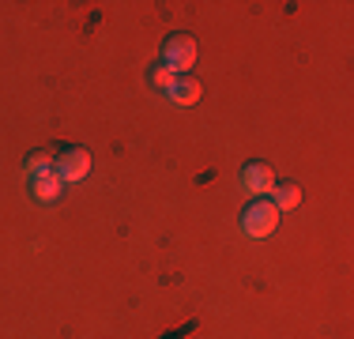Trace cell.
Segmentation results:
<instances>
[{
    "mask_svg": "<svg viewBox=\"0 0 354 339\" xmlns=\"http://www.w3.org/2000/svg\"><path fill=\"white\" fill-rule=\"evenodd\" d=\"M158 64L170 68L174 75H189V68L196 64V42H192V34H170V38L162 42Z\"/></svg>",
    "mask_w": 354,
    "mask_h": 339,
    "instance_id": "obj_1",
    "label": "cell"
},
{
    "mask_svg": "<svg viewBox=\"0 0 354 339\" xmlns=\"http://www.w3.org/2000/svg\"><path fill=\"white\" fill-rule=\"evenodd\" d=\"M53 170L64 185H75L91 174V151L87 147H61L53 158Z\"/></svg>",
    "mask_w": 354,
    "mask_h": 339,
    "instance_id": "obj_3",
    "label": "cell"
},
{
    "mask_svg": "<svg viewBox=\"0 0 354 339\" xmlns=\"http://www.w3.org/2000/svg\"><path fill=\"white\" fill-rule=\"evenodd\" d=\"M241 185L249 192H257V196H268L275 189V170L268 163H245L241 166Z\"/></svg>",
    "mask_w": 354,
    "mask_h": 339,
    "instance_id": "obj_4",
    "label": "cell"
},
{
    "mask_svg": "<svg viewBox=\"0 0 354 339\" xmlns=\"http://www.w3.org/2000/svg\"><path fill=\"white\" fill-rule=\"evenodd\" d=\"M151 83H155L158 91H166V95H170V87H174V83H177V75L170 72V68L155 64V68H151Z\"/></svg>",
    "mask_w": 354,
    "mask_h": 339,
    "instance_id": "obj_9",
    "label": "cell"
},
{
    "mask_svg": "<svg viewBox=\"0 0 354 339\" xmlns=\"http://www.w3.org/2000/svg\"><path fill=\"white\" fill-rule=\"evenodd\" d=\"M200 91H204V87H200L196 75H177V83L170 87V102H174V106H196Z\"/></svg>",
    "mask_w": 354,
    "mask_h": 339,
    "instance_id": "obj_6",
    "label": "cell"
},
{
    "mask_svg": "<svg viewBox=\"0 0 354 339\" xmlns=\"http://www.w3.org/2000/svg\"><path fill=\"white\" fill-rule=\"evenodd\" d=\"M275 226H279V208H275L272 200H252L245 211H241V230L249 237H268L275 234Z\"/></svg>",
    "mask_w": 354,
    "mask_h": 339,
    "instance_id": "obj_2",
    "label": "cell"
},
{
    "mask_svg": "<svg viewBox=\"0 0 354 339\" xmlns=\"http://www.w3.org/2000/svg\"><path fill=\"white\" fill-rule=\"evenodd\" d=\"M272 203L279 208V215L283 211H294L301 203V185H294V181H275V189H272Z\"/></svg>",
    "mask_w": 354,
    "mask_h": 339,
    "instance_id": "obj_7",
    "label": "cell"
},
{
    "mask_svg": "<svg viewBox=\"0 0 354 339\" xmlns=\"http://www.w3.org/2000/svg\"><path fill=\"white\" fill-rule=\"evenodd\" d=\"M61 192H64V181L57 177V170H46V174L30 177V196L35 200L53 203V200H61Z\"/></svg>",
    "mask_w": 354,
    "mask_h": 339,
    "instance_id": "obj_5",
    "label": "cell"
},
{
    "mask_svg": "<svg viewBox=\"0 0 354 339\" xmlns=\"http://www.w3.org/2000/svg\"><path fill=\"white\" fill-rule=\"evenodd\" d=\"M53 158H57L53 147L30 151V155H27V177H38V174H46V170H53Z\"/></svg>",
    "mask_w": 354,
    "mask_h": 339,
    "instance_id": "obj_8",
    "label": "cell"
}]
</instances>
